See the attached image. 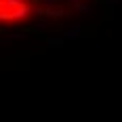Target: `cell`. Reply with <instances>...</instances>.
<instances>
[{"label":"cell","mask_w":122,"mask_h":122,"mask_svg":"<svg viewBox=\"0 0 122 122\" xmlns=\"http://www.w3.org/2000/svg\"><path fill=\"white\" fill-rule=\"evenodd\" d=\"M27 13H30L27 0H0V21L4 23L19 21Z\"/></svg>","instance_id":"obj_1"}]
</instances>
